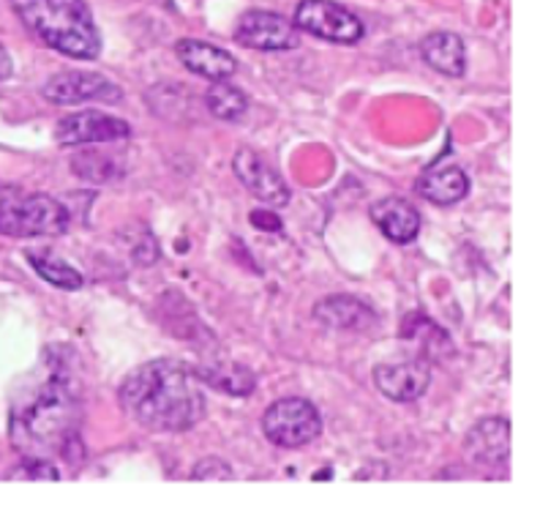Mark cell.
I'll return each instance as SVG.
<instances>
[{
	"mask_svg": "<svg viewBox=\"0 0 559 519\" xmlns=\"http://www.w3.org/2000/svg\"><path fill=\"white\" fill-rule=\"evenodd\" d=\"M120 404L147 429L183 432L205 415V391L194 369L180 361L156 358L126 377Z\"/></svg>",
	"mask_w": 559,
	"mask_h": 519,
	"instance_id": "1",
	"label": "cell"
},
{
	"mask_svg": "<svg viewBox=\"0 0 559 519\" xmlns=\"http://www.w3.org/2000/svg\"><path fill=\"white\" fill-rule=\"evenodd\" d=\"M11 5L47 47L76 60H93L102 52V36L85 0H11Z\"/></svg>",
	"mask_w": 559,
	"mask_h": 519,
	"instance_id": "2",
	"label": "cell"
},
{
	"mask_svg": "<svg viewBox=\"0 0 559 519\" xmlns=\"http://www.w3.org/2000/svg\"><path fill=\"white\" fill-rule=\"evenodd\" d=\"M74 397L60 377L38 391V397L11 415V443L25 457H41L47 448H60L71 435Z\"/></svg>",
	"mask_w": 559,
	"mask_h": 519,
	"instance_id": "3",
	"label": "cell"
},
{
	"mask_svg": "<svg viewBox=\"0 0 559 519\" xmlns=\"http://www.w3.org/2000/svg\"><path fill=\"white\" fill-rule=\"evenodd\" d=\"M69 222V211L55 197L0 184V235H11V238L63 235Z\"/></svg>",
	"mask_w": 559,
	"mask_h": 519,
	"instance_id": "4",
	"label": "cell"
},
{
	"mask_svg": "<svg viewBox=\"0 0 559 519\" xmlns=\"http://www.w3.org/2000/svg\"><path fill=\"white\" fill-rule=\"evenodd\" d=\"M262 432H265L273 446L300 448L314 440V437H320L322 415L306 399H278L262 415Z\"/></svg>",
	"mask_w": 559,
	"mask_h": 519,
	"instance_id": "5",
	"label": "cell"
},
{
	"mask_svg": "<svg viewBox=\"0 0 559 519\" xmlns=\"http://www.w3.org/2000/svg\"><path fill=\"white\" fill-rule=\"evenodd\" d=\"M295 27L336 44H355L366 33L364 22L333 0H304V3H298Z\"/></svg>",
	"mask_w": 559,
	"mask_h": 519,
	"instance_id": "6",
	"label": "cell"
},
{
	"mask_svg": "<svg viewBox=\"0 0 559 519\" xmlns=\"http://www.w3.org/2000/svg\"><path fill=\"white\" fill-rule=\"evenodd\" d=\"M44 96L60 107H74V104L85 102L118 104L123 98V91L96 71H60L44 85Z\"/></svg>",
	"mask_w": 559,
	"mask_h": 519,
	"instance_id": "7",
	"label": "cell"
},
{
	"mask_svg": "<svg viewBox=\"0 0 559 519\" xmlns=\"http://www.w3.org/2000/svg\"><path fill=\"white\" fill-rule=\"evenodd\" d=\"M235 38L249 49H265V52H278V49H295L300 44L298 27L282 14L273 11L251 9L246 11L235 27Z\"/></svg>",
	"mask_w": 559,
	"mask_h": 519,
	"instance_id": "8",
	"label": "cell"
},
{
	"mask_svg": "<svg viewBox=\"0 0 559 519\" xmlns=\"http://www.w3.org/2000/svg\"><path fill=\"white\" fill-rule=\"evenodd\" d=\"M129 123L112 115L96 113V109H85V113L66 115L58 126H55V140L60 145H91V142H115L129 137Z\"/></svg>",
	"mask_w": 559,
	"mask_h": 519,
	"instance_id": "9",
	"label": "cell"
},
{
	"mask_svg": "<svg viewBox=\"0 0 559 519\" xmlns=\"http://www.w3.org/2000/svg\"><path fill=\"white\" fill-rule=\"evenodd\" d=\"M233 169L238 175L240 184L257 197V200L267 202V205H287L289 202V189L284 184L282 175L273 169V164L265 156H260L251 148H240L233 158Z\"/></svg>",
	"mask_w": 559,
	"mask_h": 519,
	"instance_id": "10",
	"label": "cell"
},
{
	"mask_svg": "<svg viewBox=\"0 0 559 519\" xmlns=\"http://www.w3.org/2000/svg\"><path fill=\"white\" fill-rule=\"evenodd\" d=\"M431 369L424 358L404 361V364L374 366V386L391 402H415L429 391Z\"/></svg>",
	"mask_w": 559,
	"mask_h": 519,
	"instance_id": "11",
	"label": "cell"
},
{
	"mask_svg": "<svg viewBox=\"0 0 559 519\" xmlns=\"http://www.w3.org/2000/svg\"><path fill=\"white\" fill-rule=\"evenodd\" d=\"M464 453L480 468H502L511 457V424L508 418H484L467 432Z\"/></svg>",
	"mask_w": 559,
	"mask_h": 519,
	"instance_id": "12",
	"label": "cell"
},
{
	"mask_svg": "<svg viewBox=\"0 0 559 519\" xmlns=\"http://www.w3.org/2000/svg\"><path fill=\"white\" fill-rule=\"evenodd\" d=\"M175 52L178 60L197 76H205V80L218 82L229 80V76L238 71V60L227 52V49L216 47V44L197 42V38H180L175 44Z\"/></svg>",
	"mask_w": 559,
	"mask_h": 519,
	"instance_id": "13",
	"label": "cell"
},
{
	"mask_svg": "<svg viewBox=\"0 0 559 519\" xmlns=\"http://www.w3.org/2000/svg\"><path fill=\"white\" fill-rule=\"evenodd\" d=\"M371 222L393 244H409L420 233V213L402 197H385L371 205Z\"/></svg>",
	"mask_w": 559,
	"mask_h": 519,
	"instance_id": "14",
	"label": "cell"
},
{
	"mask_svg": "<svg viewBox=\"0 0 559 519\" xmlns=\"http://www.w3.org/2000/svg\"><path fill=\"white\" fill-rule=\"evenodd\" d=\"M314 317L333 331H366L377 322V315L364 300L349 295H331L314 306Z\"/></svg>",
	"mask_w": 559,
	"mask_h": 519,
	"instance_id": "15",
	"label": "cell"
},
{
	"mask_svg": "<svg viewBox=\"0 0 559 519\" xmlns=\"http://www.w3.org/2000/svg\"><path fill=\"white\" fill-rule=\"evenodd\" d=\"M420 55L435 71L445 76H464L467 69V55H464V42L456 33H429L420 42Z\"/></svg>",
	"mask_w": 559,
	"mask_h": 519,
	"instance_id": "16",
	"label": "cell"
},
{
	"mask_svg": "<svg viewBox=\"0 0 559 519\" xmlns=\"http://www.w3.org/2000/svg\"><path fill=\"white\" fill-rule=\"evenodd\" d=\"M418 194L435 205H453L469 194V178L459 167H435L424 173L415 184Z\"/></svg>",
	"mask_w": 559,
	"mask_h": 519,
	"instance_id": "17",
	"label": "cell"
},
{
	"mask_svg": "<svg viewBox=\"0 0 559 519\" xmlns=\"http://www.w3.org/2000/svg\"><path fill=\"white\" fill-rule=\"evenodd\" d=\"M194 375L200 382H207L211 388L229 393V397H249L257 388L254 371L240 364H229V361H213V364L197 366Z\"/></svg>",
	"mask_w": 559,
	"mask_h": 519,
	"instance_id": "18",
	"label": "cell"
},
{
	"mask_svg": "<svg viewBox=\"0 0 559 519\" xmlns=\"http://www.w3.org/2000/svg\"><path fill=\"white\" fill-rule=\"evenodd\" d=\"M25 257H27V262L36 268L38 276L47 279V282L55 284V287H60V290H80L82 287L80 271H76L71 262H66L63 257L52 255V251H44V249L41 251L27 249Z\"/></svg>",
	"mask_w": 559,
	"mask_h": 519,
	"instance_id": "19",
	"label": "cell"
},
{
	"mask_svg": "<svg viewBox=\"0 0 559 519\" xmlns=\"http://www.w3.org/2000/svg\"><path fill=\"white\" fill-rule=\"evenodd\" d=\"M71 169L82 180H91V184H109V180L123 175V164H118V158L98 151H82L80 156L71 158Z\"/></svg>",
	"mask_w": 559,
	"mask_h": 519,
	"instance_id": "20",
	"label": "cell"
},
{
	"mask_svg": "<svg viewBox=\"0 0 559 519\" xmlns=\"http://www.w3.org/2000/svg\"><path fill=\"white\" fill-rule=\"evenodd\" d=\"M205 102H207V109H211L218 120H238L240 115L246 113V107H249L246 93L240 91V87L229 85L227 80L213 82L205 93Z\"/></svg>",
	"mask_w": 559,
	"mask_h": 519,
	"instance_id": "21",
	"label": "cell"
},
{
	"mask_svg": "<svg viewBox=\"0 0 559 519\" xmlns=\"http://www.w3.org/2000/svg\"><path fill=\"white\" fill-rule=\"evenodd\" d=\"M11 479H27V481H58L60 473L52 462L44 457H27L20 468L11 473Z\"/></svg>",
	"mask_w": 559,
	"mask_h": 519,
	"instance_id": "22",
	"label": "cell"
},
{
	"mask_svg": "<svg viewBox=\"0 0 559 519\" xmlns=\"http://www.w3.org/2000/svg\"><path fill=\"white\" fill-rule=\"evenodd\" d=\"M194 481H229L233 479V468L222 459H200L194 464V473H191Z\"/></svg>",
	"mask_w": 559,
	"mask_h": 519,
	"instance_id": "23",
	"label": "cell"
},
{
	"mask_svg": "<svg viewBox=\"0 0 559 519\" xmlns=\"http://www.w3.org/2000/svg\"><path fill=\"white\" fill-rule=\"evenodd\" d=\"M249 219L254 227L265 229V233H282V219H278L273 211H254Z\"/></svg>",
	"mask_w": 559,
	"mask_h": 519,
	"instance_id": "24",
	"label": "cell"
},
{
	"mask_svg": "<svg viewBox=\"0 0 559 519\" xmlns=\"http://www.w3.org/2000/svg\"><path fill=\"white\" fill-rule=\"evenodd\" d=\"M11 71H14V63H11L9 52H5V47H3V44H0V82L9 80Z\"/></svg>",
	"mask_w": 559,
	"mask_h": 519,
	"instance_id": "25",
	"label": "cell"
}]
</instances>
